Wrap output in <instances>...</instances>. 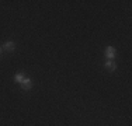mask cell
Masks as SVG:
<instances>
[{
    "label": "cell",
    "instance_id": "obj_4",
    "mask_svg": "<svg viewBox=\"0 0 132 126\" xmlns=\"http://www.w3.org/2000/svg\"><path fill=\"white\" fill-rule=\"evenodd\" d=\"M14 48H15V43L13 41H9V42H6L4 45H3V49H4L6 52H13Z\"/></svg>",
    "mask_w": 132,
    "mask_h": 126
},
{
    "label": "cell",
    "instance_id": "obj_3",
    "mask_svg": "<svg viewBox=\"0 0 132 126\" xmlns=\"http://www.w3.org/2000/svg\"><path fill=\"white\" fill-rule=\"evenodd\" d=\"M104 66H105V69H108L110 71H115V70H117V63H115L114 60H105Z\"/></svg>",
    "mask_w": 132,
    "mask_h": 126
},
{
    "label": "cell",
    "instance_id": "obj_2",
    "mask_svg": "<svg viewBox=\"0 0 132 126\" xmlns=\"http://www.w3.org/2000/svg\"><path fill=\"white\" fill-rule=\"evenodd\" d=\"M21 88H23V90H26V91H28V90H31V88H32V81L30 80V78H24L23 80V83H21Z\"/></svg>",
    "mask_w": 132,
    "mask_h": 126
},
{
    "label": "cell",
    "instance_id": "obj_1",
    "mask_svg": "<svg viewBox=\"0 0 132 126\" xmlns=\"http://www.w3.org/2000/svg\"><path fill=\"white\" fill-rule=\"evenodd\" d=\"M105 58H107V60H112V59L115 58V48L107 46L105 48Z\"/></svg>",
    "mask_w": 132,
    "mask_h": 126
},
{
    "label": "cell",
    "instance_id": "obj_5",
    "mask_svg": "<svg viewBox=\"0 0 132 126\" xmlns=\"http://www.w3.org/2000/svg\"><path fill=\"white\" fill-rule=\"evenodd\" d=\"M24 78H26V76H24L23 73H17V74H15V77H14V80H15V83L21 84V83H23Z\"/></svg>",
    "mask_w": 132,
    "mask_h": 126
},
{
    "label": "cell",
    "instance_id": "obj_6",
    "mask_svg": "<svg viewBox=\"0 0 132 126\" xmlns=\"http://www.w3.org/2000/svg\"><path fill=\"white\" fill-rule=\"evenodd\" d=\"M2 52H3V49H2V48H0V55H2Z\"/></svg>",
    "mask_w": 132,
    "mask_h": 126
}]
</instances>
